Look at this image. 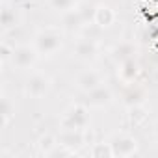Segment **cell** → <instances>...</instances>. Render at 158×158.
I'll use <instances>...</instances> for the list:
<instances>
[{
  "label": "cell",
  "instance_id": "cell-4",
  "mask_svg": "<svg viewBox=\"0 0 158 158\" xmlns=\"http://www.w3.org/2000/svg\"><path fill=\"white\" fill-rule=\"evenodd\" d=\"M37 60H39V52L35 50L34 45H15L10 63L19 71H26L32 69L37 63Z\"/></svg>",
  "mask_w": 158,
  "mask_h": 158
},
{
  "label": "cell",
  "instance_id": "cell-9",
  "mask_svg": "<svg viewBox=\"0 0 158 158\" xmlns=\"http://www.w3.org/2000/svg\"><path fill=\"white\" fill-rule=\"evenodd\" d=\"M139 74H141V65H139L138 58H130L117 65V78L121 80L123 86L136 84L139 80Z\"/></svg>",
  "mask_w": 158,
  "mask_h": 158
},
{
  "label": "cell",
  "instance_id": "cell-1",
  "mask_svg": "<svg viewBox=\"0 0 158 158\" xmlns=\"http://www.w3.org/2000/svg\"><path fill=\"white\" fill-rule=\"evenodd\" d=\"M63 37L65 32L61 30V26H45L39 28L34 34V47L39 52V56H54L61 47H63Z\"/></svg>",
  "mask_w": 158,
  "mask_h": 158
},
{
  "label": "cell",
  "instance_id": "cell-17",
  "mask_svg": "<svg viewBox=\"0 0 158 158\" xmlns=\"http://www.w3.org/2000/svg\"><path fill=\"white\" fill-rule=\"evenodd\" d=\"M56 143H58V136H52V134H43V136H39V139L35 141L37 154H41V156H48L50 151L56 147Z\"/></svg>",
  "mask_w": 158,
  "mask_h": 158
},
{
  "label": "cell",
  "instance_id": "cell-14",
  "mask_svg": "<svg viewBox=\"0 0 158 158\" xmlns=\"http://www.w3.org/2000/svg\"><path fill=\"white\" fill-rule=\"evenodd\" d=\"M115 21H117V13H115V10H114L112 6H108V4H104V2L95 6V17H93V23H95L97 26H101L102 30H106V28L114 26Z\"/></svg>",
  "mask_w": 158,
  "mask_h": 158
},
{
  "label": "cell",
  "instance_id": "cell-5",
  "mask_svg": "<svg viewBox=\"0 0 158 158\" xmlns=\"http://www.w3.org/2000/svg\"><path fill=\"white\" fill-rule=\"evenodd\" d=\"M110 145H112V151H114V156L117 158H128V156H134L139 152V145H138V139L130 134H114L110 139Z\"/></svg>",
  "mask_w": 158,
  "mask_h": 158
},
{
  "label": "cell",
  "instance_id": "cell-20",
  "mask_svg": "<svg viewBox=\"0 0 158 158\" xmlns=\"http://www.w3.org/2000/svg\"><path fill=\"white\" fill-rule=\"evenodd\" d=\"M78 6V0H48V8L58 13H67Z\"/></svg>",
  "mask_w": 158,
  "mask_h": 158
},
{
  "label": "cell",
  "instance_id": "cell-15",
  "mask_svg": "<svg viewBox=\"0 0 158 158\" xmlns=\"http://www.w3.org/2000/svg\"><path fill=\"white\" fill-rule=\"evenodd\" d=\"M127 121H128V125H130V127H134V128L143 127V125L149 121V112H147L145 104L127 108Z\"/></svg>",
  "mask_w": 158,
  "mask_h": 158
},
{
  "label": "cell",
  "instance_id": "cell-11",
  "mask_svg": "<svg viewBox=\"0 0 158 158\" xmlns=\"http://www.w3.org/2000/svg\"><path fill=\"white\" fill-rule=\"evenodd\" d=\"M61 15L63 17H61V24L60 26H61V30L65 34H82V30L86 26V21H84L80 10L74 8V10H71L67 13H61Z\"/></svg>",
  "mask_w": 158,
  "mask_h": 158
},
{
  "label": "cell",
  "instance_id": "cell-3",
  "mask_svg": "<svg viewBox=\"0 0 158 158\" xmlns=\"http://www.w3.org/2000/svg\"><path fill=\"white\" fill-rule=\"evenodd\" d=\"M50 88H52L50 76L47 73H41V71L32 73L24 80V86H23L24 95L30 97V99H41V97H45L50 91Z\"/></svg>",
  "mask_w": 158,
  "mask_h": 158
},
{
  "label": "cell",
  "instance_id": "cell-6",
  "mask_svg": "<svg viewBox=\"0 0 158 158\" xmlns=\"http://www.w3.org/2000/svg\"><path fill=\"white\" fill-rule=\"evenodd\" d=\"M80 102L86 104L88 108H104V106H110L114 102V91L106 84H101V86L82 93Z\"/></svg>",
  "mask_w": 158,
  "mask_h": 158
},
{
  "label": "cell",
  "instance_id": "cell-7",
  "mask_svg": "<svg viewBox=\"0 0 158 158\" xmlns=\"http://www.w3.org/2000/svg\"><path fill=\"white\" fill-rule=\"evenodd\" d=\"M99 52H101L99 41L89 39L86 35H80L76 39V43L73 45V56L78 61H93V60H97Z\"/></svg>",
  "mask_w": 158,
  "mask_h": 158
},
{
  "label": "cell",
  "instance_id": "cell-8",
  "mask_svg": "<svg viewBox=\"0 0 158 158\" xmlns=\"http://www.w3.org/2000/svg\"><path fill=\"white\" fill-rule=\"evenodd\" d=\"M88 130H61L58 132V143L71 149L74 154H80L82 147L88 145Z\"/></svg>",
  "mask_w": 158,
  "mask_h": 158
},
{
  "label": "cell",
  "instance_id": "cell-21",
  "mask_svg": "<svg viewBox=\"0 0 158 158\" xmlns=\"http://www.w3.org/2000/svg\"><path fill=\"white\" fill-rule=\"evenodd\" d=\"M152 134H154V138L158 139V121H156V123L152 125Z\"/></svg>",
  "mask_w": 158,
  "mask_h": 158
},
{
  "label": "cell",
  "instance_id": "cell-2",
  "mask_svg": "<svg viewBox=\"0 0 158 158\" xmlns=\"http://www.w3.org/2000/svg\"><path fill=\"white\" fill-rule=\"evenodd\" d=\"M89 123H91L89 108L82 102H74L61 114L60 128L61 130H88Z\"/></svg>",
  "mask_w": 158,
  "mask_h": 158
},
{
  "label": "cell",
  "instance_id": "cell-10",
  "mask_svg": "<svg viewBox=\"0 0 158 158\" xmlns=\"http://www.w3.org/2000/svg\"><path fill=\"white\" fill-rule=\"evenodd\" d=\"M121 102H123L127 108L145 104V102H147V91H145V88L139 86L138 82L125 86V89H123V93H121Z\"/></svg>",
  "mask_w": 158,
  "mask_h": 158
},
{
  "label": "cell",
  "instance_id": "cell-18",
  "mask_svg": "<svg viewBox=\"0 0 158 158\" xmlns=\"http://www.w3.org/2000/svg\"><path fill=\"white\" fill-rule=\"evenodd\" d=\"M88 156H95V158H112L114 151L110 141H97L88 149Z\"/></svg>",
  "mask_w": 158,
  "mask_h": 158
},
{
  "label": "cell",
  "instance_id": "cell-19",
  "mask_svg": "<svg viewBox=\"0 0 158 158\" xmlns=\"http://www.w3.org/2000/svg\"><path fill=\"white\" fill-rule=\"evenodd\" d=\"M0 114H2V127L8 128L11 119L15 117V104L10 101V97H2V106H0Z\"/></svg>",
  "mask_w": 158,
  "mask_h": 158
},
{
  "label": "cell",
  "instance_id": "cell-12",
  "mask_svg": "<svg viewBox=\"0 0 158 158\" xmlns=\"http://www.w3.org/2000/svg\"><path fill=\"white\" fill-rule=\"evenodd\" d=\"M110 60L115 63V65H119V63H123V61H127V60H130V58H136V54H138V47L132 43V41H119V43H115L112 48H110Z\"/></svg>",
  "mask_w": 158,
  "mask_h": 158
},
{
  "label": "cell",
  "instance_id": "cell-16",
  "mask_svg": "<svg viewBox=\"0 0 158 158\" xmlns=\"http://www.w3.org/2000/svg\"><path fill=\"white\" fill-rule=\"evenodd\" d=\"M19 26V15L15 11V8L10 6L8 0H4V6H2V28H4V34L15 30Z\"/></svg>",
  "mask_w": 158,
  "mask_h": 158
},
{
  "label": "cell",
  "instance_id": "cell-13",
  "mask_svg": "<svg viewBox=\"0 0 158 158\" xmlns=\"http://www.w3.org/2000/svg\"><path fill=\"white\" fill-rule=\"evenodd\" d=\"M101 84H102V76L95 69H84L74 80V86L80 93H86V91H89V89H93V88H97Z\"/></svg>",
  "mask_w": 158,
  "mask_h": 158
}]
</instances>
